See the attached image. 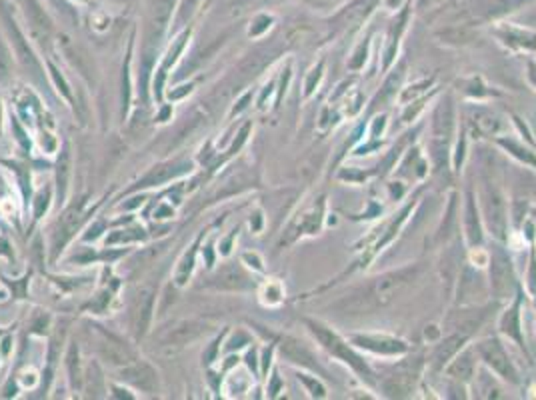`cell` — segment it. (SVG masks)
Here are the masks:
<instances>
[{"label": "cell", "instance_id": "9a60e30c", "mask_svg": "<svg viewBox=\"0 0 536 400\" xmlns=\"http://www.w3.org/2000/svg\"><path fill=\"white\" fill-rule=\"evenodd\" d=\"M11 66H13V60L8 56V51L0 42V80H6V77L11 75Z\"/></svg>", "mask_w": 536, "mask_h": 400}, {"label": "cell", "instance_id": "4fadbf2b", "mask_svg": "<svg viewBox=\"0 0 536 400\" xmlns=\"http://www.w3.org/2000/svg\"><path fill=\"white\" fill-rule=\"evenodd\" d=\"M476 124H478L481 132H486V134L497 132L500 129V122H498V118L495 115H478L476 117Z\"/></svg>", "mask_w": 536, "mask_h": 400}, {"label": "cell", "instance_id": "6da1fadb", "mask_svg": "<svg viewBox=\"0 0 536 400\" xmlns=\"http://www.w3.org/2000/svg\"><path fill=\"white\" fill-rule=\"evenodd\" d=\"M414 274H417V269H403V271L388 272L384 276H379L372 283L354 290L351 297L344 298L339 304V309H342L344 312H353V314L380 309L394 300V297L414 278Z\"/></svg>", "mask_w": 536, "mask_h": 400}, {"label": "cell", "instance_id": "277c9868", "mask_svg": "<svg viewBox=\"0 0 536 400\" xmlns=\"http://www.w3.org/2000/svg\"><path fill=\"white\" fill-rule=\"evenodd\" d=\"M313 333L316 336H318V338H320V342H322V344H325V347H327V349L330 350V352L334 350V352H336L339 356H342V359H344V361H346V362H351L353 366H356V368H360V370H367V366H365L362 362H358V361H360V359H358V356H354L353 352L346 349V347H344L342 342H340L339 336L332 335L330 330H327V328H325V326H320V324H313Z\"/></svg>", "mask_w": 536, "mask_h": 400}, {"label": "cell", "instance_id": "9c48e42d", "mask_svg": "<svg viewBox=\"0 0 536 400\" xmlns=\"http://www.w3.org/2000/svg\"><path fill=\"white\" fill-rule=\"evenodd\" d=\"M100 350H103V354H105L106 359L110 362H115V364H129L132 361V352L126 347H122V342H108L105 340L103 344H100Z\"/></svg>", "mask_w": 536, "mask_h": 400}, {"label": "cell", "instance_id": "8fae6325", "mask_svg": "<svg viewBox=\"0 0 536 400\" xmlns=\"http://www.w3.org/2000/svg\"><path fill=\"white\" fill-rule=\"evenodd\" d=\"M492 278H495V290H497L500 297H504L512 288V274H510L509 262L500 260L495 264V272H492Z\"/></svg>", "mask_w": 536, "mask_h": 400}, {"label": "cell", "instance_id": "30bf717a", "mask_svg": "<svg viewBox=\"0 0 536 400\" xmlns=\"http://www.w3.org/2000/svg\"><path fill=\"white\" fill-rule=\"evenodd\" d=\"M152 302H155V297L150 290H143L138 295V307H136V324H138V333H144L148 328V323H150V312H152Z\"/></svg>", "mask_w": 536, "mask_h": 400}, {"label": "cell", "instance_id": "5bb4252c", "mask_svg": "<svg viewBox=\"0 0 536 400\" xmlns=\"http://www.w3.org/2000/svg\"><path fill=\"white\" fill-rule=\"evenodd\" d=\"M282 352H287V356H290L292 361L294 362H311V354L306 352L304 349H299L296 344H290V342H287V344H282Z\"/></svg>", "mask_w": 536, "mask_h": 400}, {"label": "cell", "instance_id": "3957f363", "mask_svg": "<svg viewBox=\"0 0 536 400\" xmlns=\"http://www.w3.org/2000/svg\"><path fill=\"white\" fill-rule=\"evenodd\" d=\"M478 350H481L484 361L488 362L497 373L506 376V378H514V370H512V366H510L509 356H506V352L502 350L498 340H484Z\"/></svg>", "mask_w": 536, "mask_h": 400}, {"label": "cell", "instance_id": "8992f818", "mask_svg": "<svg viewBox=\"0 0 536 400\" xmlns=\"http://www.w3.org/2000/svg\"><path fill=\"white\" fill-rule=\"evenodd\" d=\"M80 224V210L77 207L68 208L65 214H63V219L58 222V231L54 234V250H58V248H63V246L68 243V238L72 236V233L79 228Z\"/></svg>", "mask_w": 536, "mask_h": 400}, {"label": "cell", "instance_id": "7c38bea8", "mask_svg": "<svg viewBox=\"0 0 536 400\" xmlns=\"http://www.w3.org/2000/svg\"><path fill=\"white\" fill-rule=\"evenodd\" d=\"M452 376H462V378H466V376H471L472 373V361L469 354H464V356H460L452 366H450V370H448Z\"/></svg>", "mask_w": 536, "mask_h": 400}, {"label": "cell", "instance_id": "2e32d148", "mask_svg": "<svg viewBox=\"0 0 536 400\" xmlns=\"http://www.w3.org/2000/svg\"><path fill=\"white\" fill-rule=\"evenodd\" d=\"M313 2H316V4H327L330 0H313Z\"/></svg>", "mask_w": 536, "mask_h": 400}, {"label": "cell", "instance_id": "ba28073f", "mask_svg": "<svg viewBox=\"0 0 536 400\" xmlns=\"http://www.w3.org/2000/svg\"><path fill=\"white\" fill-rule=\"evenodd\" d=\"M200 333H202V326L198 323H181L178 326L170 328L169 335L164 336V342L166 344L183 347V344H188V342L197 340Z\"/></svg>", "mask_w": 536, "mask_h": 400}, {"label": "cell", "instance_id": "52a82bcc", "mask_svg": "<svg viewBox=\"0 0 536 400\" xmlns=\"http://www.w3.org/2000/svg\"><path fill=\"white\" fill-rule=\"evenodd\" d=\"M11 32H13L14 49H16V56H18L20 65L25 66L28 72H32L34 77H39L40 75L39 60H37V56L32 54V51H30V46L27 44L25 37L20 34V30H18L16 26H11Z\"/></svg>", "mask_w": 536, "mask_h": 400}, {"label": "cell", "instance_id": "7a4b0ae2", "mask_svg": "<svg viewBox=\"0 0 536 400\" xmlns=\"http://www.w3.org/2000/svg\"><path fill=\"white\" fill-rule=\"evenodd\" d=\"M120 376L124 380H129L131 385H134L140 390H146V392H152L158 385V375L155 373L152 366H148L146 362H134L131 366H126Z\"/></svg>", "mask_w": 536, "mask_h": 400}, {"label": "cell", "instance_id": "5b68a950", "mask_svg": "<svg viewBox=\"0 0 536 400\" xmlns=\"http://www.w3.org/2000/svg\"><path fill=\"white\" fill-rule=\"evenodd\" d=\"M210 284L216 288H224V290H242V288H249L250 280L242 272V269H238L235 264V266H224L223 271L212 278Z\"/></svg>", "mask_w": 536, "mask_h": 400}]
</instances>
